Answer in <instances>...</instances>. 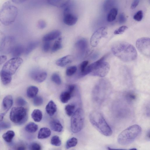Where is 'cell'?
<instances>
[{"mask_svg":"<svg viewBox=\"0 0 150 150\" xmlns=\"http://www.w3.org/2000/svg\"><path fill=\"white\" fill-rule=\"evenodd\" d=\"M61 34V32L59 30H53L45 35L43 37L42 40L44 42L50 41L57 38Z\"/></svg>","mask_w":150,"mask_h":150,"instance_id":"16","label":"cell"},{"mask_svg":"<svg viewBox=\"0 0 150 150\" xmlns=\"http://www.w3.org/2000/svg\"><path fill=\"white\" fill-rule=\"evenodd\" d=\"M143 17V13L142 10L138 11L134 16L133 18L137 21H141Z\"/></svg>","mask_w":150,"mask_h":150,"instance_id":"40","label":"cell"},{"mask_svg":"<svg viewBox=\"0 0 150 150\" xmlns=\"http://www.w3.org/2000/svg\"><path fill=\"white\" fill-rule=\"evenodd\" d=\"M50 43L49 41H45L42 46V49L45 52H48L50 47Z\"/></svg>","mask_w":150,"mask_h":150,"instance_id":"44","label":"cell"},{"mask_svg":"<svg viewBox=\"0 0 150 150\" xmlns=\"http://www.w3.org/2000/svg\"><path fill=\"white\" fill-rule=\"evenodd\" d=\"M141 127L137 124L132 125L122 131L117 137L118 143L126 145L133 142L139 135L142 132Z\"/></svg>","mask_w":150,"mask_h":150,"instance_id":"6","label":"cell"},{"mask_svg":"<svg viewBox=\"0 0 150 150\" xmlns=\"http://www.w3.org/2000/svg\"><path fill=\"white\" fill-rule=\"evenodd\" d=\"M112 90L111 85L107 79H100L94 86L92 92L93 100L98 104H101L110 96Z\"/></svg>","mask_w":150,"mask_h":150,"instance_id":"2","label":"cell"},{"mask_svg":"<svg viewBox=\"0 0 150 150\" xmlns=\"http://www.w3.org/2000/svg\"><path fill=\"white\" fill-rule=\"evenodd\" d=\"M137 49L143 54L149 57L150 55V39L148 37H142L138 39L136 42Z\"/></svg>","mask_w":150,"mask_h":150,"instance_id":"10","label":"cell"},{"mask_svg":"<svg viewBox=\"0 0 150 150\" xmlns=\"http://www.w3.org/2000/svg\"><path fill=\"white\" fill-rule=\"evenodd\" d=\"M6 37L5 34L0 30V52L4 48L6 42Z\"/></svg>","mask_w":150,"mask_h":150,"instance_id":"36","label":"cell"},{"mask_svg":"<svg viewBox=\"0 0 150 150\" xmlns=\"http://www.w3.org/2000/svg\"><path fill=\"white\" fill-rule=\"evenodd\" d=\"M51 80L57 85H60L62 83L61 80L59 75L57 73H54L51 76Z\"/></svg>","mask_w":150,"mask_h":150,"instance_id":"38","label":"cell"},{"mask_svg":"<svg viewBox=\"0 0 150 150\" xmlns=\"http://www.w3.org/2000/svg\"><path fill=\"white\" fill-rule=\"evenodd\" d=\"M111 50L115 56L124 62L132 61L137 57V52L134 47L125 42H115L112 46Z\"/></svg>","mask_w":150,"mask_h":150,"instance_id":"1","label":"cell"},{"mask_svg":"<svg viewBox=\"0 0 150 150\" xmlns=\"http://www.w3.org/2000/svg\"><path fill=\"white\" fill-rule=\"evenodd\" d=\"M11 125L8 122H2L0 123V127L3 129H6L11 127Z\"/></svg>","mask_w":150,"mask_h":150,"instance_id":"48","label":"cell"},{"mask_svg":"<svg viewBox=\"0 0 150 150\" xmlns=\"http://www.w3.org/2000/svg\"><path fill=\"white\" fill-rule=\"evenodd\" d=\"M128 28V27L126 26H122L115 30L114 32V33L115 35L122 34Z\"/></svg>","mask_w":150,"mask_h":150,"instance_id":"41","label":"cell"},{"mask_svg":"<svg viewBox=\"0 0 150 150\" xmlns=\"http://www.w3.org/2000/svg\"><path fill=\"white\" fill-rule=\"evenodd\" d=\"M6 114V113L4 112L3 113H0V121L2 120L4 116Z\"/></svg>","mask_w":150,"mask_h":150,"instance_id":"52","label":"cell"},{"mask_svg":"<svg viewBox=\"0 0 150 150\" xmlns=\"http://www.w3.org/2000/svg\"><path fill=\"white\" fill-rule=\"evenodd\" d=\"M71 0H47L48 3L53 6L59 8L64 7L69 4Z\"/></svg>","mask_w":150,"mask_h":150,"instance_id":"17","label":"cell"},{"mask_svg":"<svg viewBox=\"0 0 150 150\" xmlns=\"http://www.w3.org/2000/svg\"><path fill=\"white\" fill-rule=\"evenodd\" d=\"M27 0H11L12 1L17 4H20L23 3Z\"/></svg>","mask_w":150,"mask_h":150,"instance_id":"51","label":"cell"},{"mask_svg":"<svg viewBox=\"0 0 150 150\" xmlns=\"http://www.w3.org/2000/svg\"><path fill=\"white\" fill-rule=\"evenodd\" d=\"M75 46L81 54H84L86 52L88 48L87 42L84 39H80L76 42Z\"/></svg>","mask_w":150,"mask_h":150,"instance_id":"14","label":"cell"},{"mask_svg":"<svg viewBox=\"0 0 150 150\" xmlns=\"http://www.w3.org/2000/svg\"><path fill=\"white\" fill-rule=\"evenodd\" d=\"M16 103L17 105L22 106L25 105L27 103V102L23 98L19 97L16 98Z\"/></svg>","mask_w":150,"mask_h":150,"instance_id":"43","label":"cell"},{"mask_svg":"<svg viewBox=\"0 0 150 150\" xmlns=\"http://www.w3.org/2000/svg\"><path fill=\"white\" fill-rule=\"evenodd\" d=\"M18 13L17 8L10 1H7L0 9V21L3 25L8 26L15 21Z\"/></svg>","mask_w":150,"mask_h":150,"instance_id":"5","label":"cell"},{"mask_svg":"<svg viewBox=\"0 0 150 150\" xmlns=\"http://www.w3.org/2000/svg\"><path fill=\"white\" fill-rule=\"evenodd\" d=\"M37 25L38 28H39L43 29L46 27V23L44 21L40 20L38 21Z\"/></svg>","mask_w":150,"mask_h":150,"instance_id":"47","label":"cell"},{"mask_svg":"<svg viewBox=\"0 0 150 150\" xmlns=\"http://www.w3.org/2000/svg\"><path fill=\"white\" fill-rule=\"evenodd\" d=\"M24 48L21 45H17L12 48L11 52L12 55L14 57H19L23 52Z\"/></svg>","mask_w":150,"mask_h":150,"instance_id":"23","label":"cell"},{"mask_svg":"<svg viewBox=\"0 0 150 150\" xmlns=\"http://www.w3.org/2000/svg\"><path fill=\"white\" fill-rule=\"evenodd\" d=\"M88 62V61H85L83 62L79 66L80 73L79 76L82 77L83 73L87 67Z\"/></svg>","mask_w":150,"mask_h":150,"instance_id":"34","label":"cell"},{"mask_svg":"<svg viewBox=\"0 0 150 150\" xmlns=\"http://www.w3.org/2000/svg\"><path fill=\"white\" fill-rule=\"evenodd\" d=\"M62 40L61 38H59L54 42L52 49V52H55L62 47Z\"/></svg>","mask_w":150,"mask_h":150,"instance_id":"33","label":"cell"},{"mask_svg":"<svg viewBox=\"0 0 150 150\" xmlns=\"http://www.w3.org/2000/svg\"><path fill=\"white\" fill-rule=\"evenodd\" d=\"M126 21V18L125 14L122 13L120 14L118 17V22L120 24H122Z\"/></svg>","mask_w":150,"mask_h":150,"instance_id":"45","label":"cell"},{"mask_svg":"<svg viewBox=\"0 0 150 150\" xmlns=\"http://www.w3.org/2000/svg\"><path fill=\"white\" fill-rule=\"evenodd\" d=\"M38 125L33 122H30L28 123L25 127V131L30 133H34L38 130Z\"/></svg>","mask_w":150,"mask_h":150,"instance_id":"29","label":"cell"},{"mask_svg":"<svg viewBox=\"0 0 150 150\" xmlns=\"http://www.w3.org/2000/svg\"><path fill=\"white\" fill-rule=\"evenodd\" d=\"M108 34V29L106 27H102L96 30L92 35L90 40L91 46L96 47L101 38L105 37Z\"/></svg>","mask_w":150,"mask_h":150,"instance_id":"11","label":"cell"},{"mask_svg":"<svg viewBox=\"0 0 150 150\" xmlns=\"http://www.w3.org/2000/svg\"><path fill=\"white\" fill-rule=\"evenodd\" d=\"M126 99L129 101H132L135 100L136 96L135 94L132 93H129L126 96Z\"/></svg>","mask_w":150,"mask_h":150,"instance_id":"46","label":"cell"},{"mask_svg":"<svg viewBox=\"0 0 150 150\" xmlns=\"http://www.w3.org/2000/svg\"><path fill=\"white\" fill-rule=\"evenodd\" d=\"M6 56L5 55H2L0 56V65H1L6 62L7 59Z\"/></svg>","mask_w":150,"mask_h":150,"instance_id":"50","label":"cell"},{"mask_svg":"<svg viewBox=\"0 0 150 150\" xmlns=\"http://www.w3.org/2000/svg\"><path fill=\"white\" fill-rule=\"evenodd\" d=\"M150 131L149 130L147 132L146 135V138L149 140L150 139Z\"/></svg>","mask_w":150,"mask_h":150,"instance_id":"53","label":"cell"},{"mask_svg":"<svg viewBox=\"0 0 150 150\" xmlns=\"http://www.w3.org/2000/svg\"><path fill=\"white\" fill-rule=\"evenodd\" d=\"M75 105L73 104H69L67 105L65 108V110L67 114L69 116H72L74 112Z\"/></svg>","mask_w":150,"mask_h":150,"instance_id":"32","label":"cell"},{"mask_svg":"<svg viewBox=\"0 0 150 150\" xmlns=\"http://www.w3.org/2000/svg\"><path fill=\"white\" fill-rule=\"evenodd\" d=\"M32 78L35 81L41 83L46 79L47 74L45 71H35L32 72L30 74Z\"/></svg>","mask_w":150,"mask_h":150,"instance_id":"13","label":"cell"},{"mask_svg":"<svg viewBox=\"0 0 150 150\" xmlns=\"http://www.w3.org/2000/svg\"><path fill=\"white\" fill-rule=\"evenodd\" d=\"M51 129L57 132H60L63 129V126L59 121L56 119L52 120L49 123Z\"/></svg>","mask_w":150,"mask_h":150,"instance_id":"20","label":"cell"},{"mask_svg":"<svg viewBox=\"0 0 150 150\" xmlns=\"http://www.w3.org/2000/svg\"><path fill=\"white\" fill-rule=\"evenodd\" d=\"M73 59L72 56L67 55L58 59L56 64L59 67H64L72 62Z\"/></svg>","mask_w":150,"mask_h":150,"instance_id":"15","label":"cell"},{"mask_svg":"<svg viewBox=\"0 0 150 150\" xmlns=\"http://www.w3.org/2000/svg\"><path fill=\"white\" fill-rule=\"evenodd\" d=\"M9 117L14 123L18 125H23L28 119L27 110L21 106L13 107L11 111Z\"/></svg>","mask_w":150,"mask_h":150,"instance_id":"7","label":"cell"},{"mask_svg":"<svg viewBox=\"0 0 150 150\" xmlns=\"http://www.w3.org/2000/svg\"><path fill=\"white\" fill-rule=\"evenodd\" d=\"M39 42L38 41H33L29 42L27 45L25 50L26 54H28L38 45Z\"/></svg>","mask_w":150,"mask_h":150,"instance_id":"28","label":"cell"},{"mask_svg":"<svg viewBox=\"0 0 150 150\" xmlns=\"http://www.w3.org/2000/svg\"><path fill=\"white\" fill-rule=\"evenodd\" d=\"M84 123V114L83 110L78 108L72 115L71 127L72 132L77 133L82 129Z\"/></svg>","mask_w":150,"mask_h":150,"instance_id":"8","label":"cell"},{"mask_svg":"<svg viewBox=\"0 0 150 150\" xmlns=\"http://www.w3.org/2000/svg\"><path fill=\"white\" fill-rule=\"evenodd\" d=\"M51 143L53 145L59 146L61 145L62 143L59 137L57 135H54L52 137Z\"/></svg>","mask_w":150,"mask_h":150,"instance_id":"35","label":"cell"},{"mask_svg":"<svg viewBox=\"0 0 150 150\" xmlns=\"http://www.w3.org/2000/svg\"><path fill=\"white\" fill-rule=\"evenodd\" d=\"M72 95L73 93L67 90L61 93L60 96V100L63 103H67L71 99Z\"/></svg>","mask_w":150,"mask_h":150,"instance_id":"24","label":"cell"},{"mask_svg":"<svg viewBox=\"0 0 150 150\" xmlns=\"http://www.w3.org/2000/svg\"><path fill=\"white\" fill-rule=\"evenodd\" d=\"M140 0H134L131 6V8L133 9L135 8L138 5Z\"/></svg>","mask_w":150,"mask_h":150,"instance_id":"49","label":"cell"},{"mask_svg":"<svg viewBox=\"0 0 150 150\" xmlns=\"http://www.w3.org/2000/svg\"><path fill=\"white\" fill-rule=\"evenodd\" d=\"M29 148L32 150H40L41 149L40 145L37 142H33L29 146Z\"/></svg>","mask_w":150,"mask_h":150,"instance_id":"42","label":"cell"},{"mask_svg":"<svg viewBox=\"0 0 150 150\" xmlns=\"http://www.w3.org/2000/svg\"><path fill=\"white\" fill-rule=\"evenodd\" d=\"M105 56L87 66L83 74V76L89 75L103 77L108 73L110 69L109 64L104 61Z\"/></svg>","mask_w":150,"mask_h":150,"instance_id":"4","label":"cell"},{"mask_svg":"<svg viewBox=\"0 0 150 150\" xmlns=\"http://www.w3.org/2000/svg\"><path fill=\"white\" fill-rule=\"evenodd\" d=\"M118 13L117 8H112L109 11L107 16V19L109 22H112L116 19Z\"/></svg>","mask_w":150,"mask_h":150,"instance_id":"25","label":"cell"},{"mask_svg":"<svg viewBox=\"0 0 150 150\" xmlns=\"http://www.w3.org/2000/svg\"><path fill=\"white\" fill-rule=\"evenodd\" d=\"M13 104V99L10 95L6 96L3 99L2 104L4 108L6 113L11 107Z\"/></svg>","mask_w":150,"mask_h":150,"instance_id":"18","label":"cell"},{"mask_svg":"<svg viewBox=\"0 0 150 150\" xmlns=\"http://www.w3.org/2000/svg\"><path fill=\"white\" fill-rule=\"evenodd\" d=\"M25 149V147L23 146H20L17 149L19 150H24Z\"/></svg>","mask_w":150,"mask_h":150,"instance_id":"54","label":"cell"},{"mask_svg":"<svg viewBox=\"0 0 150 150\" xmlns=\"http://www.w3.org/2000/svg\"><path fill=\"white\" fill-rule=\"evenodd\" d=\"M31 117L33 120L36 122H40L42 118V111L39 109L34 110L31 115Z\"/></svg>","mask_w":150,"mask_h":150,"instance_id":"27","label":"cell"},{"mask_svg":"<svg viewBox=\"0 0 150 150\" xmlns=\"http://www.w3.org/2000/svg\"><path fill=\"white\" fill-rule=\"evenodd\" d=\"M77 68L76 66H72L67 68L66 70V74L68 76L74 75L76 71Z\"/></svg>","mask_w":150,"mask_h":150,"instance_id":"37","label":"cell"},{"mask_svg":"<svg viewBox=\"0 0 150 150\" xmlns=\"http://www.w3.org/2000/svg\"><path fill=\"white\" fill-rule=\"evenodd\" d=\"M51 131L47 127H42L39 130L38 135V139H43L47 138L50 136Z\"/></svg>","mask_w":150,"mask_h":150,"instance_id":"22","label":"cell"},{"mask_svg":"<svg viewBox=\"0 0 150 150\" xmlns=\"http://www.w3.org/2000/svg\"><path fill=\"white\" fill-rule=\"evenodd\" d=\"M78 140L75 137H72L69 139L67 141L66 144V147L67 149L74 147L77 144Z\"/></svg>","mask_w":150,"mask_h":150,"instance_id":"31","label":"cell"},{"mask_svg":"<svg viewBox=\"0 0 150 150\" xmlns=\"http://www.w3.org/2000/svg\"><path fill=\"white\" fill-rule=\"evenodd\" d=\"M69 4L65 7L63 12V20L64 23L66 25L72 26L76 23L78 18L76 15L71 11Z\"/></svg>","mask_w":150,"mask_h":150,"instance_id":"12","label":"cell"},{"mask_svg":"<svg viewBox=\"0 0 150 150\" xmlns=\"http://www.w3.org/2000/svg\"><path fill=\"white\" fill-rule=\"evenodd\" d=\"M89 119L92 125L100 133L107 137L112 134L111 128L100 112L96 110L92 111L89 115Z\"/></svg>","mask_w":150,"mask_h":150,"instance_id":"3","label":"cell"},{"mask_svg":"<svg viewBox=\"0 0 150 150\" xmlns=\"http://www.w3.org/2000/svg\"><path fill=\"white\" fill-rule=\"evenodd\" d=\"M38 92V89L36 86H29L27 90V95L29 98H33L36 96Z\"/></svg>","mask_w":150,"mask_h":150,"instance_id":"26","label":"cell"},{"mask_svg":"<svg viewBox=\"0 0 150 150\" xmlns=\"http://www.w3.org/2000/svg\"><path fill=\"white\" fill-rule=\"evenodd\" d=\"M33 103L35 106H38L41 105L43 103L42 98L40 96H36L33 98Z\"/></svg>","mask_w":150,"mask_h":150,"instance_id":"39","label":"cell"},{"mask_svg":"<svg viewBox=\"0 0 150 150\" xmlns=\"http://www.w3.org/2000/svg\"><path fill=\"white\" fill-rule=\"evenodd\" d=\"M57 109V106L54 102L52 100H50L45 107L47 114L50 116H52L56 112Z\"/></svg>","mask_w":150,"mask_h":150,"instance_id":"19","label":"cell"},{"mask_svg":"<svg viewBox=\"0 0 150 150\" xmlns=\"http://www.w3.org/2000/svg\"><path fill=\"white\" fill-rule=\"evenodd\" d=\"M0 77L1 82L4 85L9 83L12 79V75L2 70L0 72Z\"/></svg>","mask_w":150,"mask_h":150,"instance_id":"21","label":"cell"},{"mask_svg":"<svg viewBox=\"0 0 150 150\" xmlns=\"http://www.w3.org/2000/svg\"><path fill=\"white\" fill-rule=\"evenodd\" d=\"M23 61V59L19 57L12 58L5 63L2 70L12 76L15 73Z\"/></svg>","mask_w":150,"mask_h":150,"instance_id":"9","label":"cell"},{"mask_svg":"<svg viewBox=\"0 0 150 150\" xmlns=\"http://www.w3.org/2000/svg\"><path fill=\"white\" fill-rule=\"evenodd\" d=\"M15 136V133L12 130H8L3 134L2 137L7 142L10 143Z\"/></svg>","mask_w":150,"mask_h":150,"instance_id":"30","label":"cell"}]
</instances>
